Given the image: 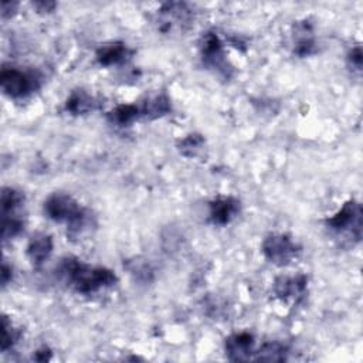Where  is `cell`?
Segmentation results:
<instances>
[{
	"instance_id": "obj_25",
	"label": "cell",
	"mask_w": 363,
	"mask_h": 363,
	"mask_svg": "<svg viewBox=\"0 0 363 363\" xmlns=\"http://www.w3.org/2000/svg\"><path fill=\"white\" fill-rule=\"evenodd\" d=\"M18 7V3H14V1H3L1 3V17L3 18H7V17H11L16 10Z\"/></svg>"
},
{
	"instance_id": "obj_18",
	"label": "cell",
	"mask_w": 363,
	"mask_h": 363,
	"mask_svg": "<svg viewBox=\"0 0 363 363\" xmlns=\"http://www.w3.org/2000/svg\"><path fill=\"white\" fill-rule=\"evenodd\" d=\"M140 111L136 105H118L108 113V121L116 126H129L138 116Z\"/></svg>"
},
{
	"instance_id": "obj_22",
	"label": "cell",
	"mask_w": 363,
	"mask_h": 363,
	"mask_svg": "<svg viewBox=\"0 0 363 363\" xmlns=\"http://www.w3.org/2000/svg\"><path fill=\"white\" fill-rule=\"evenodd\" d=\"M24 230V221L17 214L11 216H3V224H1V235L3 240L14 238Z\"/></svg>"
},
{
	"instance_id": "obj_13",
	"label": "cell",
	"mask_w": 363,
	"mask_h": 363,
	"mask_svg": "<svg viewBox=\"0 0 363 363\" xmlns=\"http://www.w3.org/2000/svg\"><path fill=\"white\" fill-rule=\"evenodd\" d=\"M95 217L88 210L84 208L69 221L67 223V235L69 240H81L85 238L95 228Z\"/></svg>"
},
{
	"instance_id": "obj_10",
	"label": "cell",
	"mask_w": 363,
	"mask_h": 363,
	"mask_svg": "<svg viewBox=\"0 0 363 363\" xmlns=\"http://www.w3.org/2000/svg\"><path fill=\"white\" fill-rule=\"evenodd\" d=\"M240 213V201L231 196L217 197L210 203V220L213 224L225 225Z\"/></svg>"
},
{
	"instance_id": "obj_8",
	"label": "cell",
	"mask_w": 363,
	"mask_h": 363,
	"mask_svg": "<svg viewBox=\"0 0 363 363\" xmlns=\"http://www.w3.org/2000/svg\"><path fill=\"white\" fill-rule=\"evenodd\" d=\"M308 286V278L303 274L282 275L274 282V292L282 301H298L305 295Z\"/></svg>"
},
{
	"instance_id": "obj_16",
	"label": "cell",
	"mask_w": 363,
	"mask_h": 363,
	"mask_svg": "<svg viewBox=\"0 0 363 363\" xmlns=\"http://www.w3.org/2000/svg\"><path fill=\"white\" fill-rule=\"evenodd\" d=\"M170 109H172V105L167 95L159 94L146 99L139 111L147 119H157L164 116Z\"/></svg>"
},
{
	"instance_id": "obj_27",
	"label": "cell",
	"mask_w": 363,
	"mask_h": 363,
	"mask_svg": "<svg viewBox=\"0 0 363 363\" xmlns=\"http://www.w3.org/2000/svg\"><path fill=\"white\" fill-rule=\"evenodd\" d=\"M11 275H13L11 267H9L6 262H3V267H1V284H3V286H6L11 281Z\"/></svg>"
},
{
	"instance_id": "obj_20",
	"label": "cell",
	"mask_w": 363,
	"mask_h": 363,
	"mask_svg": "<svg viewBox=\"0 0 363 363\" xmlns=\"http://www.w3.org/2000/svg\"><path fill=\"white\" fill-rule=\"evenodd\" d=\"M180 153L186 157H194L204 147V138L199 133H191L183 138L177 145Z\"/></svg>"
},
{
	"instance_id": "obj_26",
	"label": "cell",
	"mask_w": 363,
	"mask_h": 363,
	"mask_svg": "<svg viewBox=\"0 0 363 363\" xmlns=\"http://www.w3.org/2000/svg\"><path fill=\"white\" fill-rule=\"evenodd\" d=\"M33 4H34V7H35L38 11H41V13H50V11H52L54 7L57 6L54 1H35V3H33Z\"/></svg>"
},
{
	"instance_id": "obj_7",
	"label": "cell",
	"mask_w": 363,
	"mask_h": 363,
	"mask_svg": "<svg viewBox=\"0 0 363 363\" xmlns=\"http://www.w3.org/2000/svg\"><path fill=\"white\" fill-rule=\"evenodd\" d=\"M81 210L79 203L64 193H54L44 201V213L58 223H69Z\"/></svg>"
},
{
	"instance_id": "obj_4",
	"label": "cell",
	"mask_w": 363,
	"mask_h": 363,
	"mask_svg": "<svg viewBox=\"0 0 363 363\" xmlns=\"http://www.w3.org/2000/svg\"><path fill=\"white\" fill-rule=\"evenodd\" d=\"M200 54L203 62L221 75L223 78L228 79L233 75V67L228 62L225 52H224V45L221 38L218 37L217 33L214 31H207L201 40H200Z\"/></svg>"
},
{
	"instance_id": "obj_5",
	"label": "cell",
	"mask_w": 363,
	"mask_h": 363,
	"mask_svg": "<svg viewBox=\"0 0 363 363\" xmlns=\"http://www.w3.org/2000/svg\"><path fill=\"white\" fill-rule=\"evenodd\" d=\"M194 20V13L186 3H166L157 10V28L170 34L187 30Z\"/></svg>"
},
{
	"instance_id": "obj_14",
	"label": "cell",
	"mask_w": 363,
	"mask_h": 363,
	"mask_svg": "<svg viewBox=\"0 0 363 363\" xmlns=\"http://www.w3.org/2000/svg\"><path fill=\"white\" fill-rule=\"evenodd\" d=\"M130 51L123 43H108L96 51V61L104 67L118 65L129 57Z\"/></svg>"
},
{
	"instance_id": "obj_6",
	"label": "cell",
	"mask_w": 363,
	"mask_h": 363,
	"mask_svg": "<svg viewBox=\"0 0 363 363\" xmlns=\"http://www.w3.org/2000/svg\"><path fill=\"white\" fill-rule=\"evenodd\" d=\"M264 257L275 265H288L299 254V245L286 234H269L261 245Z\"/></svg>"
},
{
	"instance_id": "obj_23",
	"label": "cell",
	"mask_w": 363,
	"mask_h": 363,
	"mask_svg": "<svg viewBox=\"0 0 363 363\" xmlns=\"http://www.w3.org/2000/svg\"><path fill=\"white\" fill-rule=\"evenodd\" d=\"M130 272H132L135 277H138L139 279H145V281H147L149 277L152 275V269H150L149 264L142 262V261H132Z\"/></svg>"
},
{
	"instance_id": "obj_3",
	"label": "cell",
	"mask_w": 363,
	"mask_h": 363,
	"mask_svg": "<svg viewBox=\"0 0 363 363\" xmlns=\"http://www.w3.org/2000/svg\"><path fill=\"white\" fill-rule=\"evenodd\" d=\"M3 92L14 99L26 98L41 85V78L34 71H23L14 67H3L0 74Z\"/></svg>"
},
{
	"instance_id": "obj_2",
	"label": "cell",
	"mask_w": 363,
	"mask_h": 363,
	"mask_svg": "<svg viewBox=\"0 0 363 363\" xmlns=\"http://www.w3.org/2000/svg\"><path fill=\"white\" fill-rule=\"evenodd\" d=\"M328 228L337 237H346L357 242L362 237V207L357 201H347L343 207L326 220Z\"/></svg>"
},
{
	"instance_id": "obj_19",
	"label": "cell",
	"mask_w": 363,
	"mask_h": 363,
	"mask_svg": "<svg viewBox=\"0 0 363 363\" xmlns=\"http://www.w3.org/2000/svg\"><path fill=\"white\" fill-rule=\"evenodd\" d=\"M255 353V360L261 362H282L286 360L288 349L279 342L264 343Z\"/></svg>"
},
{
	"instance_id": "obj_9",
	"label": "cell",
	"mask_w": 363,
	"mask_h": 363,
	"mask_svg": "<svg viewBox=\"0 0 363 363\" xmlns=\"http://www.w3.org/2000/svg\"><path fill=\"white\" fill-rule=\"evenodd\" d=\"M225 354L233 362H244L254 353V336L248 332L233 333L225 339L224 343Z\"/></svg>"
},
{
	"instance_id": "obj_11",
	"label": "cell",
	"mask_w": 363,
	"mask_h": 363,
	"mask_svg": "<svg viewBox=\"0 0 363 363\" xmlns=\"http://www.w3.org/2000/svg\"><path fill=\"white\" fill-rule=\"evenodd\" d=\"M52 247L54 244H52L51 235L43 234V233L33 235L27 245V257L30 262L34 267H40L41 264H44L50 258L52 252Z\"/></svg>"
},
{
	"instance_id": "obj_1",
	"label": "cell",
	"mask_w": 363,
	"mask_h": 363,
	"mask_svg": "<svg viewBox=\"0 0 363 363\" xmlns=\"http://www.w3.org/2000/svg\"><path fill=\"white\" fill-rule=\"evenodd\" d=\"M60 277L81 294H95L116 284V275L104 267H91L77 258H65L58 268Z\"/></svg>"
},
{
	"instance_id": "obj_17",
	"label": "cell",
	"mask_w": 363,
	"mask_h": 363,
	"mask_svg": "<svg viewBox=\"0 0 363 363\" xmlns=\"http://www.w3.org/2000/svg\"><path fill=\"white\" fill-rule=\"evenodd\" d=\"M1 216L17 214L24 204V194L13 187H3L1 190Z\"/></svg>"
},
{
	"instance_id": "obj_24",
	"label": "cell",
	"mask_w": 363,
	"mask_h": 363,
	"mask_svg": "<svg viewBox=\"0 0 363 363\" xmlns=\"http://www.w3.org/2000/svg\"><path fill=\"white\" fill-rule=\"evenodd\" d=\"M362 61H363V55H362V48L360 45H356L353 47L349 54H347V62H349V67L356 69V71H360L362 69Z\"/></svg>"
},
{
	"instance_id": "obj_12",
	"label": "cell",
	"mask_w": 363,
	"mask_h": 363,
	"mask_svg": "<svg viewBox=\"0 0 363 363\" xmlns=\"http://www.w3.org/2000/svg\"><path fill=\"white\" fill-rule=\"evenodd\" d=\"M295 43H294V52L299 57L311 55L316 51V43L313 38V30L311 23L301 21L295 26V34H294Z\"/></svg>"
},
{
	"instance_id": "obj_21",
	"label": "cell",
	"mask_w": 363,
	"mask_h": 363,
	"mask_svg": "<svg viewBox=\"0 0 363 363\" xmlns=\"http://www.w3.org/2000/svg\"><path fill=\"white\" fill-rule=\"evenodd\" d=\"M21 332L14 328L11 320L7 316H3L1 320V350L7 352L20 340Z\"/></svg>"
},
{
	"instance_id": "obj_15",
	"label": "cell",
	"mask_w": 363,
	"mask_h": 363,
	"mask_svg": "<svg viewBox=\"0 0 363 363\" xmlns=\"http://www.w3.org/2000/svg\"><path fill=\"white\" fill-rule=\"evenodd\" d=\"M95 104L96 102L94 96L82 89H77L68 96L65 102V111L72 115H84L92 111L95 108Z\"/></svg>"
}]
</instances>
